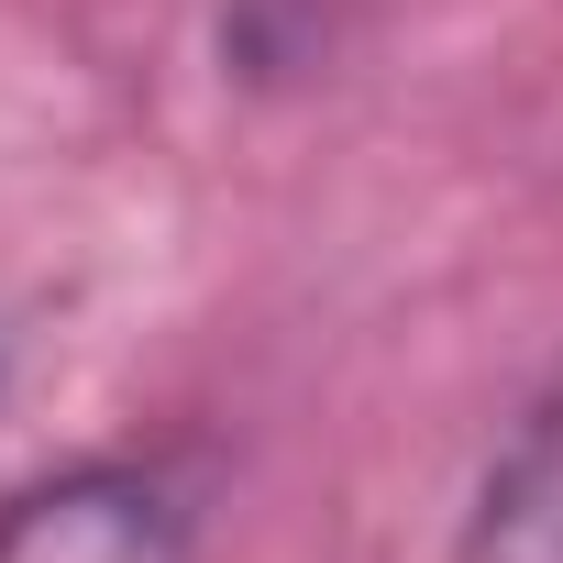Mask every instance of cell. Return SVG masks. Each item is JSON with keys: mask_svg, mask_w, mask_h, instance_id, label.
<instances>
[{"mask_svg": "<svg viewBox=\"0 0 563 563\" xmlns=\"http://www.w3.org/2000/svg\"><path fill=\"white\" fill-rule=\"evenodd\" d=\"M0 563H188V497L155 464H67L0 508Z\"/></svg>", "mask_w": 563, "mask_h": 563, "instance_id": "cell-1", "label": "cell"}, {"mask_svg": "<svg viewBox=\"0 0 563 563\" xmlns=\"http://www.w3.org/2000/svg\"><path fill=\"white\" fill-rule=\"evenodd\" d=\"M442 563H563V387L497 442Z\"/></svg>", "mask_w": 563, "mask_h": 563, "instance_id": "cell-2", "label": "cell"}]
</instances>
